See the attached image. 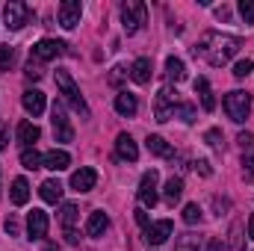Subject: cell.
<instances>
[{"mask_svg": "<svg viewBox=\"0 0 254 251\" xmlns=\"http://www.w3.org/2000/svg\"><path fill=\"white\" fill-rule=\"evenodd\" d=\"M240 48H243V42H240L237 36L204 33V36H201V42L192 48V54H195V57H201V60H207L213 68H219V65H225L228 60H234V57L240 54Z\"/></svg>", "mask_w": 254, "mask_h": 251, "instance_id": "cell-1", "label": "cell"}, {"mask_svg": "<svg viewBox=\"0 0 254 251\" xmlns=\"http://www.w3.org/2000/svg\"><path fill=\"white\" fill-rule=\"evenodd\" d=\"M122 24H125L127 36L139 33L148 24V6L142 0H127V3H122Z\"/></svg>", "mask_w": 254, "mask_h": 251, "instance_id": "cell-2", "label": "cell"}, {"mask_svg": "<svg viewBox=\"0 0 254 251\" xmlns=\"http://www.w3.org/2000/svg\"><path fill=\"white\" fill-rule=\"evenodd\" d=\"M249 110H252V95L249 92H228L225 95V113H228V119L231 122H237V125H243L246 119H249Z\"/></svg>", "mask_w": 254, "mask_h": 251, "instance_id": "cell-3", "label": "cell"}, {"mask_svg": "<svg viewBox=\"0 0 254 251\" xmlns=\"http://www.w3.org/2000/svg\"><path fill=\"white\" fill-rule=\"evenodd\" d=\"M57 86H60V92L65 95V101L80 116H89V107H86V101H83V95H80V89H77V83H74V77L68 71H57Z\"/></svg>", "mask_w": 254, "mask_h": 251, "instance_id": "cell-4", "label": "cell"}, {"mask_svg": "<svg viewBox=\"0 0 254 251\" xmlns=\"http://www.w3.org/2000/svg\"><path fill=\"white\" fill-rule=\"evenodd\" d=\"M65 48H68L65 42H57V39H42L39 45H33L30 60H33V63H48V60H57V57L68 54Z\"/></svg>", "mask_w": 254, "mask_h": 251, "instance_id": "cell-5", "label": "cell"}, {"mask_svg": "<svg viewBox=\"0 0 254 251\" xmlns=\"http://www.w3.org/2000/svg\"><path fill=\"white\" fill-rule=\"evenodd\" d=\"M3 18H6V27H9V30H21L24 24H30L33 12H30V6H27V3H21V0H12V3H6V9H3Z\"/></svg>", "mask_w": 254, "mask_h": 251, "instance_id": "cell-6", "label": "cell"}, {"mask_svg": "<svg viewBox=\"0 0 254 251\" xmlns=\"http://www.w3.org/2000/svg\"><path fill=\"white\" fill-rule=\"evenodd\" d=\"M175 95H178V92H172L169 86L157 92V101H154V119H157L160 125L169 122V119L175 116V107H178V98H175Z\"/></svg>", "mask_w": 254, "mask_h": 251, "instance_id": "cell-7", "label": "cell"}, {"mask_svg": "<svg viewBox=\"0 0 254 251\" xmlns=\"http://www.w3.org/2000/svg\"><path fill=\"white\" fill-rule=\"evenodd\" d=\"M157 184H160V175L151 169V172H145L142 175V184H139V207H154L157 201H160V195H157Z\"/></svg>", "mask_w": 254, "mask_h": 251, "instance_id": "cell-8", "label": "cell"}, {"mask_svg": "<svg viewBox=\"0 0 254 251\" xmlns=\"http://www.w3.org/2000/svg\"><path fill=\"white\" fill-rule=\"evenodd\" d=\"M51 122H54V133H57V142H71L74 139V127L68 125V116H65V104L57 101L51 107Z\"/></svg>", "mask_w": 254, "mask_h": 251, "instance_id": "cell-9", "label": "cell"}, {"mask_svg": "<svg viewBox=\"0 0 254 251\" xmlns=\"http://www.w3.org/2000/svg\"><path fill=\"white\" fill-rule=\"evenodd\" d=\"M80 15H83V3L80 0H65L60 3V24L65 30H74L80 24Z\"/></svg>", "mask_w": 254, "mask_h": 251, "instance_id": "cell-10", "label": "cell"}, {"mask_svg": "<svg viewBox=\"0 0 254 251\" xmlns=\"http://www.w3.org/2000/svg\"><path fill=\"white\" fill-rule=\"evenodd\" d=\"M169 237H172V222L169 219H160V222H154V225L145 228V243L148 246H163Z\"/></svg>", "mask_w": 254, "mask_h": 251, "instance_id": "cell-11", "label": "cell"}, {"mask_svg": "<svg viewBox=\"0 0 254 251\" xmlns=\"http://www.w3.org/2000/svg\"><path fill=\"white\" fill-rule=\"evenodd\" d=\"M27 234H30V240H45V234H48V213L45 210H33L27 216Z\"/></svg>", "mask_w": 254, "mask_h": 251, "instance_id": "cell-12", "label": "cell"}, {"mask_svg": "<svg viewBox=\"0 0 254 251\" xmlns=\"http://www.w3.org/2000/svg\"><path fill=\"white\" fill-rule=\"evenodd\" d=\"M95 184H98V172H95V169H89V166L71 175V189H77V192H92Z\"/></svg>", "mask_w": 254, "mask_h": 251, "instance_id": "cell-13", "label": "cell"}, {"mask_svg": "<svg viewBox=\"0 0 254 251\" xmlns=\"http://www.w3.org/2000/svg\"><path fill=\"white\" fill-rule=\"evenodd\" d=\"M21 104H24V110H27L33 119H36V116H42V113H45V107H48V104H45V95H42L39 89H27V92L21 95Z\"/></svg>", "mask_w": 254, "mask_h": 251, "instance_id": "cell-14", "label": "cell"}, {"mask_svg": "<svg viewBox=\"0 0 254 251\" xmlns=\"http://www.w3.org/2000/svg\"><path fill=\"white\" fill-rule=\"evenodd\" d=\"M42 166L45 169H51V172H63L71 166V157H68V151H48V154H42Z\"/></svg>", "mask_w": 254, "mask_h": 251, "instance_id": "cell-15", "label": "cell"}, {"mask_svg": "<svg viewBox=\"0 0 254 251\" xmlns=\"http://www.w3.org/2000/svg\"><path fill=\"white\" fill-rule=\"evenodd\" d=\"M116 151H119V157L127 160V163H136V160H139V148H136V142H133L127 133H119V139H116Z\"/></svg>", "mask_w": 254, "mask_h": 251, "instance_id": "cell-16", "label": "cell"}, {"mask_svg": "<svg viewBox=\"0 0 254 251\" xmlns=\"http://www.w3.org/2000/svg\"><path fill=\"white\" fill-rule=\"evenodd\" d=\"M195 95H198V101H201V107H204L207 113L216 110V98H213V89H210L207 77H198V80H195Z\"/></svg>", "mask_w": 254, "mask_h": 251, "instance_id": "cell-17", "label": "cell"}, {"mask_svg": "<svg viewBox=\"0 0 254 251\" xmlns=\"http://www.w3.org/2000/svg\"><path fill=\"white\" fill-rule=\"evenodd\" d=\"M136 110H139L136 95H130V92H119V95H116V113H119V116L133 119V116H136Z\"/></svg>", "mask_w": 254, "mask_h": 251, "instance_id": "cell-18", "label": "cell"}, {"mask_svg": "<svg viewBox=\"0 0 254 251\" xmlns=\"http://www.w3.org/2000/svg\"><path fill=\"white\" fill-rule=\"evenodd\" d=\"M107 225H110L107 213H104V210H95V213H89V219H86V234H89V237H101V234L107 231Z\"/></svg>", "mask_w": 254, "mask_h": 251, "instance_id": "cell-19", "label": "cell"}, {"mask_svg": "<svg viewBox=\"0 0 254 251\" xmlns=\"http://www.w3.org/2000/svg\"><path fill=\"white\" fill-rule=\"evenodd\" d=\"M39 136H42V130L33 125V122H21V125H18V142H21L24 148H33V145L39 142Z\"/></svg>", "mask_w": 254, "mask_h": 251, "instance_id": "cell-20", "label": "cell"}, {"mask_svg": "<svg viewBox=\"0 0 254 251\" xmlns=\"http://www.w3.org/2000/svg\"><path fill=\"white\" fill-rule=\"evenodd\" d=\"M130 77H133V83H139V86H145V83L151 80V60H145V57H139L136 63L130 65Z\"/></svg>", "mask_w": 254, "mask_h": 251, "instance_id": "cell-21", "label": "cell"}, {"mask_svg": "<svg viewBox=\"0 0 254 251\" xmlns=\"http://www.w3.org/2000/svg\"><path fill=\"white\" fill-rule=\"evenodd\" d=\"M63 192H65L63 184H60V181H54V178H51V181H45V184L39 187V195H42L48 204H57V201L63 198Z\"/></svg>", "mask_w": 254, "mask_h": 251, "instance_id": "cell-22", "label": "cell"}, {"mask_svg": "<svg viewBox=\"0 0 254 251\" xmlns=\"http://www.w3.org/2000/svg\"><path fill=\"white\" fill-rule=\"evenodd\" d=\"M166 77H169V83H181V80L187 77V65H184V60L169 57V60H166Z\"/></svg>", "mask_w": 254, "mask_h": 251, "instance_id": "cell-23", "label": "cell"}, {"mask_svg": "<svg viewBox=\"0 0 254 251\" xmlns=\"http://www.w3.org/2000/svg\"><path fill=\"white\" fill-rule=\"evenodd\" d=\"M9 195H12V204H18V207H21V204H27V201H30V184H27L24 178H15Z\"/></svg>", "mask_w": 254, "mask_h": 251, "instance_id": "cell-24", "label": "cell"}, {"mask_svg": "<svg viewBox=\"0 0 254 251\" xmlns=\"http://www.w3.org/2000/svg\"><path fill=\"white\" fill-rule=\"evenodd\" d=\"M145 145H148V151H151V154H157V157H172V154H175V151L166 145V139H163V136H148V139H145Z\"/></svg>", "mask_w": 254, "mask_h": 251, "instance_id": "cell-25", "label": "cell"}, {"mask_svg": "<svg viewBox=\"0 0 254 251\" xmlns=\"http://www.w3.org/2000/svg\"><path fill=\"white\" fill-rule=\"evenodd\" d=\"M77 219H80V213H77V204H63V213H60V222H63L65 231H74V225H77Z\"/></svg>", "mask_w": 254, "mask_h": 251, "instance_id": "cell-26", "label": "cell"}, {"mask_svg": "<svg viewBox=\"0 0 254 251\" xmlns=\"http://www.w3.org/2000/svg\"><path fill=\"white\" fill-rule=\"evenodd\" d=\"M181 195H184V181L181 178H169L166 181V201L175 204V201H181Z\"/></svg>", "mask_w": 254, "mask_h": 251, "instance_id": "cell-27", "label": "cell"}, {"mask_svg": "<svg viewBox=\"0 0 254 251\" xmlns=\"http://www.w3.org/2000/svg\"><path fill=\"white\" fill-rule=\"evenodd\" d=\"M21 163H24V169H42V154L36 151V148H24L21 151Z\"/></svg>", "mask_w": 254, "mask_h": 251, "instance_id": "cell-28", "label": "cell"}, {"mask_svg": "<svg viewBox=\"0 0 254 251\" xmlns=\"http://www.w3.org/2000/svg\"><path fill=\"white\" fill-rule=\"evenodd\" d=\"M204 142H207L210 148H216V151H222V148H225V136H222V130H216V127L204 133Z\"/></svg>", "mask_w": 254, "mask_h": 251, "instance_id": "cell-29", "label": "cell"}, {"mask_svg": "<svg viewBox=\"0 0 254 251\" xmlns=\"http://www.w3.org/2000/svg\"><path fill=\"white\" fill-rule=\"evenodd\" d=\"M175 251H201V246H198V237H192V234L181 237V240H178V246H175Z\"/></svg>", "mask_w": 254, "mask_h": 251, "instance_id": "cell-30", "label": "cell"}, {"mask_svg": "<svg viewBox=\"0 0 254 251\" xmlns=\"http://www.w3.org/2000/svg\"><path fill=\"white\" fill-rule=\"evenodd\" d=\"M175 116L184 119L187 125H192V122H195V107H192V104H178V107H175Z\"/></svg>", "mask_w": 254, "mask_h": 251, "instance_id": "cell-31", "label": "cell"}, {"mask_svg": "<svg viewBox=\"0 0 254 251\" xmlns=\"http://www.w3.org/2000/svg\"><path fill=\"white\" fill-rule=\"evenodd\" d=\"M184 222H187V225H198V222H201V207H198V204H187V207H184Z\"/></svg>", "mask_w": 254, "mask_h": 251, "instance_id": "cell-32", "label": "cell"}, {"mask_svg": "<svg viewBox=\"0 0 254 251\" xmlns=\"http://www.w3.org/2000/svg\"><path fill=\"white\" fill-rule=\"evenodd\" d=\"M252 60H240V63L234 65V77H237V80H246V77H249V74H252Z\"/></svg>", "mask_w": 254, "mask_h": 251, "instance_id": "cell-33", "label": "cell"}, {"mask_svg": "<svg viewBox=\"0 0 254 251\" xmlns=\"http://www.w3.org/2000/svg\"><path fill=\"white\" fill-rule=\"evenodd\" d=\"M240 15L246 24H254V0H240Z\"/></svg>", "mask_w": 254, "mask_h": 251, "instance_id": "cell-34", "label": "cell"}, {"mask_svg": "<svg viewBox=\"0 0 254 251\" xmlns=\"http://www.w3.org/2000/svg\"><path fill=\"white\" fill-rule=\"evenodd\" d=\"M12 60H15V51L6 45V48H0V71H9L12 68Z\"/></svg>", "mask_w": 254, "mask_h": 251, "instance_id": "cell-35", "label": "cell"}, {"mask_svg": "<svg viewBox=\"0 0 254 251\" xmlns=\"http://www.w3.org/2000/svg\"><path fill=\"white\" fill-rule=\"evenodd\" d=\"M243 172H246V178H254V148L243 154Z\"/></svg>", "mask_w": 254, "mask_h": 251, "instance_id": "cell-36", "label": "cell"}, {"mask_svg": "<svg viewBox=\"0 0 254 251\" xmlns=\"http://www.w3.org/2000/svg\"><path fill=\"white\" fill-rule=\"evenodd\" d=\"M3 228H6V234H9V237H18V234H21V225H18V219H15V216H9V219L3 222Z\"/></svg>", "mask_w": 254, "mask_h": 251, "instance_id": "cell-37", "label": "cell"}, {"mask_svg": "<svg viewBox=\"0 0 254 251\" xmlns=\"http://www.w3.org/2000/svg\"><path fill=\"white\" fill-rule=\"evenodd\" d=\"M192 166H195V172H198L201 178H210V175H213V169H210V163H207V160H195Z\"/></svg>", "mask_w": 254, "mask_h": 251, "instance_id": "cell-38", "label": "cell"}, {"mask_svg": "<svg viewBox=\"0 0 254 251\" xmlns=\"http://www.w3.org/2000/svg\"><path fill=\"white\" fill-rule=\"evenodd\" d=\"M9 148V122H0V151Z\"/></svg>", "mask_w": 254, "mask_h": 251, "instance_id": "cell-39", "label": "cell"}, {"mask_svg": "<svg viewBox=\"0 0 254 251\" xmlns=\"http://www.w3.org/2000/svg\"><path fill=\"white\" fill-rule=\"evenodd\" d=\"M24 74H27V80H39V77H42V68H39V63H33V60H30Z\"/></svg>", "mask_w": 254, "mask_h": 251, "instance_id": "cell-40", "label": "cell"}, {"mask_svg": "<svg viewBox=\"0 0 254 251\" xmlns=\"http://www.w3.org/2000/svg\"><path fill=\"white\" fill-rule=\"evenodd\" d=\"M237 142L243 145V151H249V148H252V142H254V136H252V133H240V136H237Z\"/></svg>", "mask_w": 254, "mask_h": 251, "instance_id": "cell-41", "label": "cell"}, {"mask_svg": "<svg viewBox=\"0 0 254 251\" xmlns=\"http://www.w3.org/2000/svg\"><path fill=\"white\" fill-rule=\"evenodd\" d=\"M136 222H139L142 228H148V213H145V207H136Z\"/></svg>", "mask_w": 254, "mask_h": 251, "instance_id": "cell-42", "label": "cell"}, {"mask_svg": "<svg viewBox=\"0 0 254 251\" xmlns=\"http://www.w3.org/2000/svg\"><path fill=\"white\" fill-rule=\"evenodd\" d=\"M207 251H225V243H222L219 237H213V240L207 243Z\"/></svg>", "mask_w": 254, "mask_h": 251, "instance_id": "cell-43", "label": "cell"}, {"mask_svg": "<svg viewBox=\"0 0 254 251\" xmlns=\"http://www.w3.org/2000/svg\"><path fill=\"white\" fill-rule=\"evenodd\" d=\"M127 71L125 68H113V74H110V83H122V77H125Z\"/></svg>", "mask_w": 254, "mask_h": 251, "instance_id": "cell-44", "label": "cell"}, {"mask_svg": "<svg viewBox=\"0 0 254 251\" xmlns=\"http://www.w3.org/2000/svg\"><path fill=\"white\" fill-rule=\"evenodd\" d=\"M65 243H68V246H77V243H80V240H77V231H65Z\"/></svg>", "mask_w": 254, "mask_h": 251, "instance_id": "cell-45", "label": "cell"}, {"mask_svg": "<svg viewBox=\"0 0 254 251\" xmlns=\"http://www.w3.org/2000/svg\"><path fill=\"white\" fill-rule=\"evenodd\" d=\"M234 246H237V251H243V243H240V225H234Z\"/></svg>", "mask_w": 254, "mask_h": 251, "instance_id": "cell-46", "label": "cell"}, {"mask_svg": "<svg viewBox=\"0 0 254 251\" xmlns=\"http://www.w3.org/2000/svg\"><path fill=\"white\" fill-rule=\"evenodd\" d=\"M249 237H252V240H254V216H252V219H249Z\"/></svg>", "mask_w": 254, "mask_h": 251, "instance_id": "cell-47", "label": "cell"}]
</instances>
